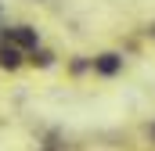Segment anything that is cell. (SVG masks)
<instances>
[{
	"label": "cell",
	"instance_id": "obj_1",
	"mask_svg": "<svg viewBox=\"0 0 155 151\" xmlns=\"http://www.w3.org/2000/svg\"><path fill=\"white\" fill-rule=\"evenodd\" d=\"M90 69L97 76H105V79H112V76L123 72V54H116V50H105V54H97L94 61H90Z\"/></svg>",
	"mask_w": 155,
	"mask_h": 151
},
{
	"label": "cell",
	"instance_id": "obj_2",
	"mask_svg": "<svg viewBox=\"0 0 155 151\" xmlns=\"http://www.w3.org/2000/svg\"><path fill=\"white\" fill-rule=\"evenodd\" d=\"M7 43H15L18 50H33V47H40V33L33 25H15L11 36H7Z\"/></svg>",
	"mask_w": 155,
	"mask_h": 151
},
{
	"label": "cell",
	"instance_id": "obj_3",
	"mask_svg": "<svg viewBox=\"0 0 155 151\" xmlns=\"http://www.w3.org/2000/svg\"><path fill=\"white\" fill-rule=\"evenodd\" d=\"M22 61H25V50H18L15 43H0V69L4 72H15V69H22Z\"/></svg>",
	"mask_w": 155,
	"mask_h": 151
},
{
	"label": "cell",
	"instance_id": "obj_4",
	"mask_svg": "<svg viewBox=\"0 0 155 151\" xmlns=\"http://www.w3.org/2000/svg\"><path fill=\"white\" fill-rule=\"evenodd\" d=\"M25 61H33L36 69H51L54 65V54L43 50V47H33V50H25Z\"/></svg>",
	"mask_w": 155,
	"mask_h": 151
},
{
	"label": "cell",
	"instance_id": "obj_5",
	"mask_svg": "<svg viewBox=\"0 0 155 151\" xmlns=\"http://www.w3.org/2000/svg\"><path fill=\"white\" fill-rule=\"evenodd\" d=\"M148 137H155V122H152V126H148Z\"/></svg>",
	"mask_w": 155,
	"mask_h": 151
},
{
	"label": "cell",
	"instance_id": "obj_6",
	"mask_svg": "<svg viewBox=\"0 0 155 151\" xmlns=\"http://www.w3.org/2000/svg\"><path fill=\"white\" fill-rule=\"evenodd\" d=\"M47 151H51V148H47Z\"/></svg>",
	"mask_w": 155,
	"mask_h": 151
}]
</instances>
